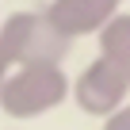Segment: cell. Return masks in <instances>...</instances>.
I'll use <instances>...</instances> for the list:
<instances>
[{"label": "cell", "instance_id": "7", "mask_svg": "<svg viewBox=\"0 0 130 130\" xmlns=\"http://www.w3.org/2000/svg\"><path fill=\"white\" fill-rule=\"evenodd\" d=\"M8 73H12V65H8V57L0 54V92H4V80H8Z\"/></svg>", "mask_w": 130, "mask_h": 130}, {"label": "cell", "instance_id": "5", "mask_svg": "<svg viewBox=\"0 0 130 130\" xmlns=\"http://www.w3.org/2000/svg\"><path fill=\"white\" fill-rule=\"evenodd\" d=\"M96 42H100V54H103L107 61H115L122 73H130V15H126V12H115V15L100 27Z\"/></svg>", "mask_w": 130, "mask_h": 130}, {"label": "cell", "instance_id": "8", "mask_svg": "<svg viewBox=\"0 0 130 130\" xmlns=\"http://www.w3.org/2000/svg\"><path fill=\"white\" fill-rule=\"evenodd\" d=\"M119 4H122V0H119Z\"/></svg>", "mask_w": 130, "mask_h": 130}, {"label": "cell", "instance_id": "6", "mask_svg": "<svg viewBox=\"0 0 130 130\" xmlns=\"http://www.w3.org/2000/svg\"><path fill=\"white\" fill-rule=\"evenodd\" d=\"M103 130H130V100H126L119 111H111V115L103 119Z\"/></svg>", "mask_w": 130, "mask_h": 130}, {"label": "cell", "instance_id": "3", "mask_svg": "<svg viewBox=\"0 0 130 130\" xmlns=\"http://www.w3.org/2000/svg\"><path fill=\"white\" fill-rule=\"evenodd\" d=\"M69 100H73L84 115H92V119H107L111 111H119V107L130 100V73H122L115 61H107V57L100 54L96 61L84 65L80 77L73 80Z\"/></svg>", "mask_w": 130, "mask_h": 130}, {"label": "cell", "instance_id": "4", "mask_svg": "<svg viewBox=\"0 0 130 130\" xmlns=\"http://www.w3.org/2000/svg\"><path fill=\"white\" fill-rule=\"evenodd\" d=\"M42 12L65 38H84L100 35V27L119 12V0H50Z\"/></svg>", "mask_w": 130, "mask_h": 130}, {"label": "cell", "instance_id": "1", "mask_svg": "<svg viewBox=\"0 0 130 130\" xmlns=\"http://www.w3.org/2000/svg\"><path fill=\"white\" fill-rule=\"evenodd\" d=\"M73 92V80L65 77L61 61H35V65H12V73L0 92V111L8 119H42L57 111Z\"/></svg>", "mask_w": 130, "mask_h": 130}, {"label": "cell", "instance_id": "2", "mask_svg": "<svg viewBox=\"0 0 130 130\" xmlns=\"http://www.w3.org/2000/svg\"><path fill=\"white\" fill-rule=\"evenodd\" d=\"M73 38H65L46 12H15L0 19V54L8 65H35V61H65Z\"/></svg>", "mask_w": 130, "mask_h": 130}]
</instances>
